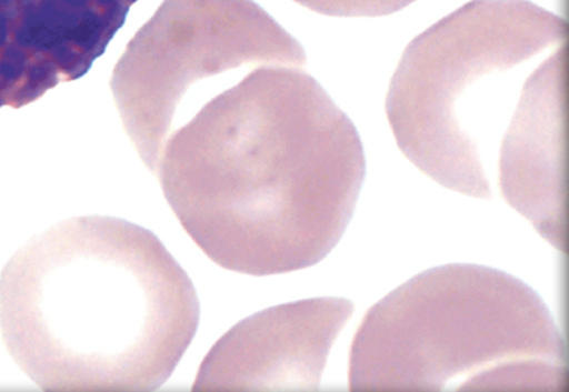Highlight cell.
<instances>
[{
    "instance_id": "1",
    "label": "cell",
    "mask_w": 569,
    "mask_h": 392,
    "mask_svg": "<svg viewBox=\"0 0 569 392\" xmlns=\"http://www.w3.org/2000/svg\"><path fill=\"white\" fill-rule=\"evenodd\" d=\"M306 63L300 47L216 57L158 112L147 167L189 237L227 270L311 267L352 218L363 147Z\"/></svg>"
},
{
    "instance_id": "2",
    "label": "cell",
    "mask_w": 569,
    "mask_h": 392,
    "mask_svg": "<svg viewBox=\"0 0 569 392\" xmlns=\"http://www.w3.org/2000/svg\"><path fill=\"white\" fill-rule=\"evenodd\" d=\"M194 287L150 230L107 215L60 221L0 272V330L43 391H152L199 323Z\"/></svg>"
},
{
    "instance_id": "3",
    "label": "cell",
    "mask_w": 569,
    "mask_h": 392,
    "mask_svg": "<svg viewBox=\"0 0 569 392\" xmlns=\"http://www.w3.org/2000/svg\"><path fill=\"white\" fill-rule=\"evenodd\" d=\"M567 21L527 0H472L417 36L386 113L401 152L445 188L491 199L498 157L566 130Z\"/></svg>"
},
{
    "instance_id": "4",
    "label": "cell",
    "mask_w": 569,
    "mask_h": 392,
    "mask_svg": "<svg viewBox=\"0 0 569 392\" xmlns=\"http://www.w3.org/2000/svg\"><path fill=\"white\" fill-rule=\"evenodd\" d=\"M567 349L539 294L490 267L409 279L363 318L351 391H567Z\"/></svg>"
},
{
    "instance_id": "5",
    "label": "cell",
    "mask_w": 569,
    "mask_h": 392,
    "mask_svg": "<svg viewBox=\"0 0 569 392\" xmlns=\"http://www.w3.org/2000/svg\"><path fill=\"white\" fill-rule=\"evenodd\" d=\"M353 312L320 296L259 311L226 332L203 359L194 391H317L330 349Z\"/></svg>"
},
{
    "instance_id": "6",
    "label": "cell",
    "mask_w": 569,
    "mask_h": 392,
    "mask_svg": "<svg viewBox=\"0 0 569 392\" xmlns=\"http://www.w3.org/2000/svg\"><path fill=\"white\" fill-rule=\"evenodd\" d=\"M330 17H380L397 12L416 0H293Z\"/></svg>"
}]
</instances>
